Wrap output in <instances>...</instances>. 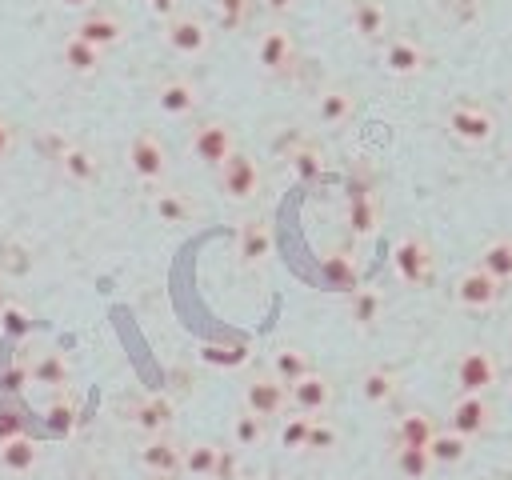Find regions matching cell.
<instances>
[{"label": "cell", "instance_id": "38", "mask_svg": "<svg viewBox=\"0 0 512 480\" xmlns=\"http://www.w3.org/2000/svg\"><path fill=\"white\" fill-rule=\"evenodd\" d=\"M340 448V428L328 420V416H312V432H308V448L304 452H316V456H328Z\"/></svg>", "mask_w": 512, "mask_h": 480}, {"label": "cell", "instance_id": "21", "mask_svg": "<svg viewBox=\"0 0 512 480\" xmlns=\"http://www.w3.org/2000/svg\"><path fill=\"white\" fill-rule=\"evenodd\" d=\"M344 220H348L352 240H372L376 228H380V200H376V192L372 188H356L348 196V216Z\"/></svg>", "mask_w": 512, "mask_h": 480}, {"label": "cell", "instance_id": "35", "mask_svg": "<svg viewBox=\"0 0 512 480\" xmlns=\"http://www.w3.org/2000/svg\"><path fill=\"white\" fill-rule=\"evenodd\" d=\"M264 440H268V420L256 416V412H248V408H240L232 416V444L236 448H260Z\"/></svg>", "mask_w": 512, "mask_h": 480}, {"label": "cell", "instance_id": "31", "mask_svg": "<svg viewBox=\"0 0 512 480\" xmlns=\"http://www.w3.org/2000/svg\"><path fill=\"white\" fill-rule=\"evenodd\" d=\"M384 316V296L376 288H352V300H348V320L360 328V332H372Z\"/></svg>", "mask_w": 512, "mask_h": 480}, {"label": "cell", "instance_id": "34", "mask_svg": "<svg viewBox=\"0 0 512 480\" xmlns=\"http://www.w3.org/2000/svg\"><path fill=\"white\" fill-rule=\"evenodd\" d=\"M392 468L404 476V480H428L432 476V456L428 448H412V444H396L392 448Z\"/></svg>", "mask_w": 512, "mask_h": 480}, {"label": "cell", "instance_id": "20", "mask_svg": "<svg viewBox=\"0 0 512 480\" xmlns=\"http://www.w3.org/2000/svg\"><path fill=\"white\" fill-rule=\"evenodd\" d=\"M40 460H44V448H40V440H32L28 432L0 444V472H4V476H32V472L40 468Z\"/></svg>", "mask_w": 512, "mask_h": 480}, {"label": "cell", "instance_id": "19", "mask_svg": "<svg viewBox=\"0 0 512 480\" xmlns=\"http://www.w3.org/2000/svg\"><path fill=\"white\" fill-rule=\"evenodd\" d=\"M348 24L356 32V40L364 44H380L388 40V8L380 0H352L348 8Z\"/></svg>", "mask_w": 512, "mask_h": 480}, {"label": "cell", "instance_id": "23", "mask_svg": "<svg viewBox=\"0 0 512 480\" xmlns=\"http://www.w3.org/2000/svg\"><path fill=\"white\" fill-rule=\"evenodd\" d=\"M56 164H60L64 180H72V184H80V188H92V184L100 180V160H96V152H88L84 144H60Z\"/></svg>", "mask_w": 512, "mask_h": 480}, {"label": "cell", "instance_id": "8", "mask_svg": "<svg viewBox=\"0 0 512 480\" xmlns=\"http://www.w3.org/2000/svg\"><path fill=\"white\" fill-rule=\"evenodd\" d=\"M164 44L176 56H204L212 44V28L196 12H176L172 20H164Z\"/></svg>", "mask_w": 512, "mask_h": 480}, {"label": "cell", "instance_id": "36", "mask_svg": "<svg viewBox=\"0 0 512 480\" xmlns=\"http://www.w3.org/2000/svg\"><path fill=\"white\" fill-rule=\"evenodd\" d=\"M308 432H312V416L292 412V416H280L276 440H280L284 452H304V448H308Z\"/></svg>", "mask_w": 512, "mask_h": 480}, {"label": "cell", "instance_id": "17", "mask_svg": "<svg viewBox=\"0 0 512 480\" xmlns=\"http://www.w3.org/2000/svg\"><path fill=\"white\" fill-rule=\"evenodd\" d=\"M128 420L132 428L148 440V436H168L172 432V420H176V408L168 396H140L132 408H128Z\"/></svg>", "mask_w": 512, "mask_h": 480}, {"label": "cell", "instance_id": "6", "mask_svg": "<svg viewBox=\"0 0 512 480\" xmlns=\"http://www.w3.org/2000/svg\"><path fill=\"white\" fill-rule=\"evenodd\" d=\"M252 60H256V68H260L264 76H288L292 64H296V40H292V32L280 28V24L264 28V32L256 36Z\"/></svg>", "mask_w": 512, "mask_h": 480}, {"label": "cell", "instance_id": "3", "mask_svg": "<svg viewBox=\"0 0 512 480\" xmlns=\"http://www.w3.org/2000/svg\"><path fill=\"white\" fill-rule=\"evenodd\" d=\"M128 168H132V176L140 180V184H148V188H160L164 180H168V148H164V140L156 136V132H136L132 140H128Z\"/></svg>", "mask_w": 512, "mask_h": 480}, {"label": "cell", "instance_id": "11", "mask_svg": "<svg viewBox=\"0 0 512 480\" xmlns=\"http://www.w3.org/2000/svg\"><path fill=\"white\" fill-rule=\"evenodd\" d=\"M492 400L488 396H468V392H460L452 404H448V424L444 428H452V432H460V436H468V440H476V436H484L488 428H492Z\"/></svg>", "mask_w": 512, "mask_h": 480}, {"label": "cell", "instance_id": "16", "mask_svg": "<svg viewBox=\"0 0 512 480\" xmlns=\"http://www.w3.org/2000/svg\"><path fill=\"white\" fill-rule=\"evenodd\" d=\"M332 380L324 376V372H308V376H300L292 388H288V400H292V412H304V416H324L328 408H332Z\"/></svg>", "mask_w": 512, "mask_h": 480}, {"label": "cell", "instance_id": "46", "mask_svg": "<svg viewBox=\"0 0 512 480\" xmlns=\"http://www.w3.org/2000/svg\"><path fill=\"white\" fill-rule=\"evenodd\" d=\"M144 4H148V12L160 16V20H172V16L180 12V0H144Z\"/></svg>", "mask_w": 512, "mask_h": 480}, {"label": "cell", "instance_id": "33", "mask_svg": "<svg viewBox=\"0 0 512 480\" xmlns=\"http://www.w3.org/2000/svg\"><path fill=\"white\" fill-rule=\"evenodd\" d=\"M476 264H480L492 280L508 284V280H512V236H492V240L480 248Z\"/></svg>", "mask_w": 512, "mask_h": 480}, {"label": "cell", "instance_id": "50", "mask_svg": "<svg viewBox=\"0 0 512 480\" xmlns=\"http://www.w3.org/2000/svg\"><path fill=\"white\" fill-rule=\"evenodd\" d=\"M152 480H160V476H152Z\"/></svg>", "mask_w": 512, "mask_h": 480}, {"label": "cell", "instance_id": "14", "mask_svg": "<svg viewBox=\"0 0 512 480\" xmlns=\"http://www.w3.org/2000/svg\"><path fill=\"white\" fill-rule=\"evenodd\" d=\"M456 304L460 308H468V312H484V308H492L496 300H500V280H492L480 264L476 268H464L460 276H456Z\"/></svg>", "mask_w": 512, "mask_h": 480}, {"label": "cell", "instance_id": "30", "mask_svg": "<svg viewBox=\"0 0 512 480\" xmlns=\"http://www.w3.org/2000/svg\"><path fill=\"white\" fill-rule=\"evenodd\" d=\"M268 372H272L280 384H288V388H292L300 376H308V372H312V360H308V352H304V348H296V344H280V348L272 352Z\"/></svg>", "mask_w": 512, "mask_h": 480}, {"label": "cell", "instance_id": "27", "mask_svg": "<svg viewBox=\"0 0 512 480\" xmlns=\"http://www.w3.org/2000/svg\"><path fill=\"white\" fill-rule=\"evenodd\" d=\"M60 64H64L72 76H96L100 64H104V52H100L96 44L80 40V36H68V40L60 44Z\"/></svg>", "mask_w": 512, "mask_h": 480}, {"label": "cell", "instance_id": "2", "mask_svg": "<svg viewBox=\"0 0 512 480\" xmlns=\"http://www.w3.org/2000/svg\"><path fill=\"white\" fill-rule=\"evenodd\" d=\"M188 152H192V160L196 164H204V168H224L240 148H236V132H232V124L228 120H200L196 128H192V140H188Z\"/></svg>", "mask_w": 512, "mask_h": 480}, {"label": "cell", "instance_id": "43", "mask_svg": "<svg viewBox=\"0 0 512 480\" xmlns=\"http://www.w3.org/2000/svg\"><path fill=\"white\" fill-rule=\"evenodd\" d=\"M204 360H212V364H240L244 348L240 344H204Z\"/></svg>", "mask_w": 512, "mask_h": 480}, {"label": "cell", "instance_id": "51", "mask_svg": "<svg viewBox=\"0 0 512 480\" xmlns=\"http://www.w3.org/2000/svg\"><path fill=\"white\" fill-rule=\"evenodd\" d=\"M0 304H4V296H0Z\"/></svg>", "mask_w": 512, "mask_h": 480}, {"label": "cell", "instance_id": "25", "mask_svg": "<svg viewBox=\"0 0 512 480\" xmlns=\"http://www.w3.org/2000/svg\"><path fill=\"white\" fill-rule=\"evenodd\" d=\"M28 380H32V384H40V388L64 392V388H68V380H72V368H68L64 352L48 348V352H40V356L28 364Z\"/></svg>", "mask_w": 512, "mask_h": 480}, {"label": "cell", "instance_id": "1", "mask_svg": "<svg viewBox=\"0 0 512 480\" xmlns=\"http://www.w3.org/2000/svg\"><path fill=\"white\" fill-rule=\"evenodd\" d=\"M392 272L396 280H404L408 288H424L436 272V252L432 244L420 236V232H404L396 244H392Z\"/></svg>", "mask_w": 512, "mask_h": 480}, {"label": "cell", "instance_id": "15", "mask_svg": "<svg viewBox=\"0 0 512 480\" xmlns=\"http://www.w3.org/2000/svg\"><path fill=\"white\" fill-rule=\"evenodd\" d=\"M72 36H80V40L96 44L100 52H108V48H116V44L124 40V20H120L112 8H92V12H84V16L76 20Z\"/></svg>", "mask_w": 512, "mask_h": 480}, {"label": "cell", "instance_id": "49", "mask_svg": "<svg viewBox=\"0 0 512 480\" xmlns=\"http://www.w3.org/2000/svg\"><path fill=\"white\" fill-rule=\"evenodd\" d=\"M508 388H512V380H508Z\"/></svg>", "mask_w": 512, "mask_h": 480}, {"label": "cell", "instance_id": "4", "mask_svg": "<svg viewBox=\"0 0 512 480\" xmlns=\"http://www.w3.org/2000/svg\"><path fill=\"white\" fill-rule=\"evenodd\" d=\"M444 128H448V136H452L456 144H464V148H480V144L492 140L496 120H492V112H488L480 100H460V104L448 108Z\"/></svg>", "mask_w": 512, "mask_h": 480}, {"label": "cell", "instance_id": "41", "mask_svg": "<svg viewBox=\"0 0 512 480\" xmlns=\"http://www.w3.org/2000/svg\"><path fill=\"white\" fill-rule=\"evenodd\" d=\"M324 276H328L332 284H340V288H352V280H356V264H352L344 252H332V256L324 260Z\"/></svg>", "mask_w": 512, "mask_h": 480}, {"label": "cell", "instance_id": "24", "mask_svg": "<svg viewBox=\"0 0 512 480\" xmlns=\"http://www.w3.org/2000/svg\"><path fill=\"white\" fill-rule=\"evenodd\" d=\"M152 212H156V220L160 224H188V220H196V200L188 196V192H180V188H168V184H160L156 192H152Z\"/></svg>", "mask_w": 512, "mask_h": 480}, {"label": "cell", "instance_id": "39", "mask_svg": "<svg viewBox=\"0 0 512 480\" xmlns=\"http://www.w3.org/2000/svg\"><path fill=\"white\" fill-rule=\"evenodd\" d=\"M288 164H292V172H296L300 180H320V176H324V152H320L316 144H300V148L288 156Z\"/></svg>", "mask_w": 512, "mask_h": 480}, {"label": "cell", "instance_id": "13", "mask_svg": "<svg viewBox=\"0 0 512 480\" xmlns=\"http://www.w3.org/2000/svg\"><path fill=\"white\" fill-rule=\"evenodd\" d=\"M268 256H272V228H268V220L264 216L244 220L240 232H236V260H240V268H248V272L264 268Z\"/></svg>", "mask_w": 512, "mask_h": 480}, {"label": "cell", "instance_id": "48", "mask_svg": "<svg viewBox=\"0 0 512 480\" xmlns=\"http://www.w3.org/2000/svg\"><path fill=\"white\" fill-rule=\"evenodd\" d=\"M56 4H60V8H68V12H80V16L96 8V0H56Z\"/></svg>", "mask_w": 512, "mask_h": 480}, {"label": "cell", "instance_id": "45", "mask_svg": "<svg viewBox=\"0 0 512 480\" xmlns=\"http://www.w3.org/2000/svg\"><path fill=\"white\" fill-rule=\"evenodd\" d=\"M16 152V128L8 116H0V160H8Z\"/></svg>", "mask_w": 512, "mask_h": 480}, {"label": "cell", "instance_id": "12", "mask_svg": "<svg viewBox=\"0 0 512 480\" xmlns=\"http://www.w3.org/2000/svg\"><path fill=\"white\" fill-rule=\"evenodd\" d=\"M140 468L148 476H160V480H172L180 468H184V444H176L172 436H148L136 452Z\"/></svg>", "mask_w": 512, "mask_h": 480}, {"label": "cell", "instance_id": "28", "mask_svg": "<svg viewBox=\"0 0 512 480\" xmlns=\"http://www.w3.org/2000/svg\"><path fill=\"white\" fill-rule=\"evenodd\" d=\"M396 392H400V376L392 372V368H364L360 372V396H364V404H372V408H384V404H392L396 400Z\"/></svg>", "mask_w": 512, "mask_h": 480}, {"label": "cell", "instance_id": "10", "mask_svg": "<svg viewBox=\"0 0 512 480\" xmlns=\"http://www.w3.org/2000/svg\"><path fill=\"white\" fill-rule=\"evenodd\" d=\"M380 68L388 76H396V80H412V76H420L428 68V52L412 36H388L384 48H380Z\"/></svg>", "mask_w": 512, "mask_h": 480}, {"label": "cell", "instance_id": "47", "mask_svg": "<svg viewBox=\"0 0 512 480\" xmlns=\"http://www.w3.org/2000/svg\"><path fill=\"white\" fill-rule=\"evenodd\" d=\"M260 4H264L272 16H288V12H296V4H300V0H260Z\"/></svg>", "mask_w": 512, "mask_h": 480}, {"label": "cell", "instance_id": "44", "mask_svg": "<svg viewBox=\"0 0 512 480\" xmlns=\"http://www.w3.org/2000/svg\"><path fill=\"white\" fill-rule=\"evenodd\" d=\"M16 436H24L20 412H16V408H0V444H4V440H16Z\"/></svg>", "mask_w": 512, "mask_h": 480}, {"label": "cell", "instance_id": "5", "mask_svg": "<svg viewBox=\"0 0 512 480\" xmlns=\"http://www.w3.org/2000/svg\"><path fill=\"white\" fill-rule=\"evenodd\" d=\"M260 184H264V172H260L256 156H248V152H236V156L216 172V188H220L224 200H232V204L256 200V196H260Z\"/></svg>", "mask_w": 512, "mask_h": 480}, {"label": "cell", "instance_id": "9", "mask_svg": "<svg viewBox=\"0 0 512 480\" xmlns=\"http://www.w3.org/2000/svg\"><path fill=\"white\" fill-rule=\"evenodd\" d=\"M244 408L256 412V416H264V420H280V416L292 408L288 384H280L272 372L248 376V384H244Z\"/></svg>", "mask_w": 512, "mask_h": 480}, {"label": "cell", "instance_id": "40", "mask_svg": "<svg viewBox=\"0 0 512 480\" xmlns=\"http://www.w3.org/2000/svg\"><path fill=\"white\" fill-rule=\"evenodd\" d=\"M44 420H48V428H52L56 436H68V432H72V424H76V404H72L68 396H56V400L48 404Z\"/></svg>", "mask_w": 512, "mask_h": 480}, {"label": "cell", "instance_id": "18", "mask_svg": "<svg viewBox=\"0 0 512 480\" xmlns=\"http://www.w3.org/2000/svg\"><path fill=\"white\" fill-rule=\"evenodd\" d=\"M156 108L172 120H184L200 108V88L188 80V76H168L160 88H156Z\"/></svg>", "mask_w": 512, "mask_h": 480}, {"label": "cell", "instance_id": "32", "mask_svg": "<svg viewBox=\"0 0 512 480\" xmlns=\"http://www.w3.org/2000/svg\"><path fill=\"white\" fill-rule=\"evenodd\" d=\"M468 436H460V432H452V428H440L436 436H432V444H428V456H432V464L436 468H456V464H464L468 460Z\"/></svg>", "mask_w": 512, "mask_h": 480}, {"label": "cell", "instance_id": "22", "mask_svg": "<svg viewBox=\"0 0 512 480\" xmlns=\"http://www.w3.org/2000/svg\"><path fill=\"white\" fill-rule=\"evenodd\" d=\"M352 116H356V96H352V88H344V84H324V88L316 92V120H320V124L340 128V124H348Z\"/></svg>", "mask_w": 512, "mask_h": 480}, {"label": "cell", "instance_id": "37", "mask_svg": "<svg viewBox=\"0 0 512 480\" xmlns=\"http://www.w3.org/2000/svg\"><path fill=\"white\" fill-rule=\"evenodd\" d=\"M32 332V312L20 304V300H4L0 304V336L8 340H20Z\"/></svg>", "mask_w": 512, "mask_h": 480}, {"label": "cell", "instance_id": "26", "mask_svg": "<svg viewBox=\"0 0 512 480\" xmlns=\"http://www.w3.org/2000/svg\"><path fill=\"white\" fill-rule=\"evenodd\" d=\"M224 468V452H220V444H212V440H192V444H184V476H192V480H208V476H216Z\"/></svg>", "mask_w": 512, "mask_h": 480}, {"label": "cell", "instance_id": "7", "mask_svg": "<svg viewBox=\"0 0 512 480\" xmlns=\"http://www.w3.org/2000/svg\"><path fill=\"white\" fill-rule=\"evenodd\" d=\"M496 380H500V364H496V356L488 348H464L460 352V360H456V384H460V392L488 396L496 388Z\"/></svg>", "mask_w": 512, "mask_h": 480}, {"label": "cell", "instance_id": "29", "mask_svg": "<svg viewBox=\"0 0 512 480\" xmlns=\"http://www.w3.org/2000/svg\"><path fill=\"white\" fill-rule=\"evenodd\" d=\"M440 432V424L424 412V408H408L400 420H396V444H412V448H428L432 444V436Z\"/></svg>", "mask_w": 512, "mask_h": 480}, {"label": "cell", "instance_id": "42", "mask_svg": "<svg viewBox=\"0 0 512 480\" xmlns=\"http://www.w3.org/2000/svg\"><path fill=\"white\" fill-rule=\"evenodd\" d=\"M248 8H252V0H216V16L224 28H240L248 20Z\"/></svg>", "mask_w": 512, "mask_h": 480}]
</instances>
